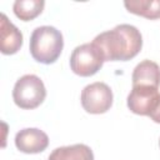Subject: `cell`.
<instances>
[{"label":"cell","instance_id":"cell-5","mask_svg":"<svg viewBox=\"0 0 160 160\" xmlns=\"http://www.w3.org/2000/svg\"><path fill=\"white\" fill-rule=\"evenodd\" d=\"M112 91L105 82H92L81 91V105L89 114H104L112 105Z\"/></svg>","mask_w":160,"mask_h":160},{"label":"cell","instance_id":"cell-4","mask_svg":"<svg viewBox=\"0 0 160 160\" xmlns=\"http://www.w3.org/2000/svg\"><path fill=\"white\" fill-rule=\"evenodd\" d=\"M104 54L94 42H86L76 46L70 56V68L79 76H92L102 66Z\"/></svg>","mask_w":160,"mask_h":160},{"label":"cell","instance_id":"cell-14","mask_svg":"<svg viewBox=\"0 0 160 160\" xmlns=\"http://www.w3.org/2000/svg\"><path fill=\"white\" fill-rule=\"evenodd\" d=\"M159 146H160V140H159Z\"/></svg>","mask_w":160,"mask_h":160},{"label":"cell","instance_id":"cell-1","mask_svg":"<svg viewBox=\"0 0 160 160\" xmlns=\"http://www.w3.org/2000/svg\"><path fill=\"white\" fill-rule=\"evenodd\" d=\"M92 42L100 48L105 61H128L140 52L142 36L135 26L121 24L99 34Z\"/></svg>","mask_w":160,"mask_h":160},{"label":"cell","instance_id":"cell-7","mask_svg":"<svg viewBox=\"0 0 160 160\" xmlns=\"http://www.w3.org/2000/svg\"><path fill=\"white\" fill-rule=\"evenodd\" d=\"M49 145L48 135L36 128H26L15 135V146L25 154L42 152Z\"/></svg>","mask_w":160,"mask_h":160},{"label":"cell","instance_id":"cell-6","mask_svg":"<svg viewBox=\"0 0 160 160\" xmlns=\"http://www.w3.org/2000/svg\"><path fill=\"white\" fill-rule=\"evenodd\" d=\"M159 91L156 88L151 86H132L130 94L128 95V108L136 115H148L154 108Z\"/></svg>","mask_w":160,"mask_h":160},{"label":"cell","instance_id":"cell-12","mask_svg":"<svg viewBox=\"0 0 160 160\" xmlns=\"http://www.w3.org/2000/svg\"><path fill=\"white\" fill-rule=\"evenodd\" d=\"M44 6L45 1L42 0H16L12 5V10L20 20L30 21L42 12Z\"/></svg>","mask_w":160,"mask_h":160},{"label":"cell","instance_id":"cell-9","mask_svg":"<svg viewBox=\"0 0 160 160\" xmlns=\"http://www.w3.org/2000/svg\"><path fill=\"white\" fill-rule=\"evenodd\" d=\"M132 86H151L159 88L160 85V68L151 60L139 62L131 75Z\"/></svg>","mask_w":160,"mask_h":160},{"label":"cell","instance_id":"cell-8","mask_svg":"<svg viewBox=\"0 0 160 160\" xmlns=\"http://www.w3.org/2000/svg\"><path fill=\"white\" fill-rule=\"evenodd\" d=\"M0 49L4 55L16 54L22 46L21 31L8 19L5 14L0 15Z\"/></svg>","mask_w":160,"mask_h":160},{"label":"cell","instance_id":"cell-13","mask_svg":"<svg viewBox=\"0 0 160 160\" xmlns=\"http://www.w3.org/2000/svg\"><path fill=\"white\" fill-rule=\"evenodd\" d=\"M149 116H150V119H151L154 122L160 124V95H159V98H158V100H156L154 108L151 109Z\"/></svg>","mask_w":160,"mask_h":160},{"label":"cell","instance_id":"cell-10","mask_svg":"<svg viewBox=\"0 0 160 160\" xmlns=\"http://www.w3.org/2000/svg\"><path fill=\"white\" fill-rule=\"evenodd\" d=\"M48 160H94L92 150L85 144L61 146L52 150Z\"/></svg>","mask_w":160,"mask_h":160},{"label":"cell","instance_id":"cell-2","mask_svg":"<svg viewBox=\"0 0 160 160\" xmlns=\"http://www.w3.org/2000/svg\"><path fill=\"white\" fill-rule=\"evenodd\" d=\"M64 48L62 34L54 26L44 25L36 28L30 36V54L38 62H55Z\"/></svg>","mask_w":160,"mask_h":160},{"label":"cell","instance_id":"cell-11","mask_svg":"<svg viewBox=\"0 0 160 160\" xmlns=\"http://www.w3.org/2000/svg\"><path fill=\"white\" fill-rule=\"evenodd\" d=\"M124 6L129 12L149 20L160 19V0H130L124 1Z\"/></svg>","mask_w":160,"mask_h":160},{"label":"cell","instance_id":"cell-3","mask_svg":"<svg viewBox=\"0 0 160 160\" xmlns=\"http://www.w3.org/2000/svg\"><path fill=\"white\" fill-rule=\"evenodd\" d=\"M46 98V89L42 80L34 75L28 74L18 79L12 89L14 102L25 110L38 108Z\"/></svg>","mask_w":160,"mask_h":160}]
</instances>
